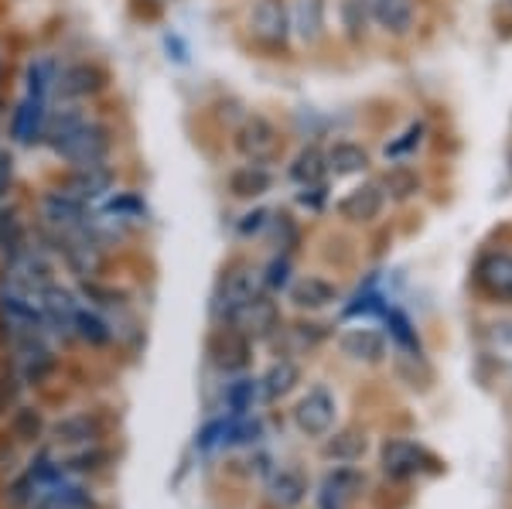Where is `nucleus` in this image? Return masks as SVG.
Returning a JSON list of instances; mask_svg holds the SVG:
<instances>
[{
  "label": "nucleus",
  "instance_id": "nucleus-1",
  "mask_svg": "<svg viewBox=\"0 0 512 509\" xmlns=\"http://www.w3.org/2000/svg\"><path fill=\"white\" fill-rule=\"evenodd\" d=\"M41 147H45L62 168L106 164L117 154V127L106 117H99L89 103L52 100Z\"/></svg>",
  "mask_w": 512,
  "mask_h": 509
},
{
  "label": "nucleus",
  "instance_id": "nucleus-2",
  "mask_svg": "<svg viewBox=\"0 0 512 509\" xmlns=\"http://www.w3.org/2000/svg\"><path fill=\"white\" fill-rule=\"evenodd\" d=\"M113 86V72L99 59H62L59 76H55V100L62 103H89L103 100Z\"/></svg>",
  "mask_w": 512,
  "mask_h": 509
},
{
  "label": "nucleus",
  "instance_id": "nucleus-3",
  "mask_svg": "<svg viewBox=\"0 0 512 509\" xmlns=\"http://www.w3.org/2000/svg\"><path fill=\"white\" fill-rule=\"evenodd\" d=\"M260 291H263L260 267H253L250 260H229V264L222 267L216 287H212V305H209L212 322L226 325L229 318Z\"/></svg>",
  "mask_w": 512,
  "mask_h": 509
},
{
  "label": "nucleus",
  "instance_id": "nucleus-4",
  "mask_svg": "<svg viewBox=\"0 0 512 509\" xmlns=\"http://www.w3.org/2000/svg\"><path fill=\"white\" fill-rule=\"evenodd\" d=\"M233 151L250 164H274L284 158V130L263 113H246L233 127Z\"/></svg>",
  "mask_w": 512,
  "mask_h": 509
},
{
  "label": "nucleus",
  "instance_id": "nucleus-5",
  "mask_svg": "<svg viewBox=\"0 0 512 509\" xmlns=\"http://www.w3.org/2000/svg\"><path fill=\"white\" fill-rule=\"evenodd\" d=\"M89 209L93 205L79 202L76 195H69L65 188L59 185H48L38 192L35 199V229H41V233L48 236H59V233H72V229H82L89 219Z\"/></svg>",
  "mask_w": 512,
  "mask_h": 509
},
{
  "label": "nucleus",
  "instance_id": "nucleus-6",
  "mask_svg": "<svg viewBox=\"0 0 512 509\" xmlns=\"http://www.w3.org/2000/svg\"><path fill=\"white\" fill-rule=\"evenodd\" d=\"M246 35L260 52L280 55L291 45V4L287 0H256L246 14Z\"/></svg>",
  "mask_w": 512,
  "mask_h": 509
},
{
  "label": "nucleus",
  "instance_id": "nucleus-7",
  "mask_svg": "<svg viewBox=\"0 0 512 509\" xmlns=\"http://www.w3.org/2000/svg\"><path fill=\"white\" fill-rule=\"evenodd\" d=\"M48 110H52V100H35V96H18L11 106H7L4 117V137L11 147H21V151H31V147H41V137H45V123H48Z\"/></svg>",
  "mask_w": 512,
  "mask_h": 509
},
{
  "label": "nucleus",
  "instance_id": "nucleus-8",
  "mask_svg": "<svg viewBox=\"0 0 512 509\" xmlns=\"http://www.w3.org/2000/svg\"><path fill=\"white\" fill-rule=\"evenodd\" d=\"M7 346H11V352H14V373H18V380L31 383V387L45 383L48 376L55 373V366H59L55 349H52V342H48L45 332L18 335V339H11Z\"/></svg>",
  "mask_w": 512,
  "mask_h": 509
},
{
  "label": "nucleus",
  "instance_id": "nucleus-9",
  "mask_svg": "<svg viewBox=\"0 0 512 509\" xmlns=\"http://www.w3.org/2000/svg\"><path fill=\"white\" fill-rule=\"evenodd\" d=\"M55 185L65 188L69 195H76L79 202L99 205L113 188L120 185V168L113 161L106 164H86V168H62Z\"/></svg>",
  "mask_w": 512,
  "mask_h": 509
},
{
  "label": "nucleus",
  "instance_id": "nucleus-10",
  "mask_svg": "<svg viewBox=\"0 0 512 509\" xmlns=\"http://www.w3.org/2000/svg\"><path fill=\"white\" fill-rule=\"evenodd\" d=\"M379 465H383L386 479H393V482H407V479H417V475H437L444 469L424 445L403 441V438L386 441L383 455H379Z\"/></svg>",
  "mask_w": 512,
  "mask_h": 509
},
{
  "label": "nucleus",
  "instance_id": "nucleus-11",
  "mask_svg": "<svg viewBox=\"0 0 512 509\" xmlns=\"http://www.w3.org/2000/svg\"><path fill=\"white\" fill-rule=\"evenodd\" d=\"M205 352H209V363L216 366L222 376H239L253 363V342L246 339V335H239L233 325H216Z\"/></svg>",
  "mask_w": 512,
  "mask_h": 509
},
{
  "label": "nucleus",
  "instance_id": "nucleus-12",
  "mask_svg": "<svg viewBox=\"0 0 512 509\" xmlns=\"http://www.w3.org/2000/svg\"><path fill=\"white\" fill-rule=\"evenodd\" d=\"M226 325H233L236 332L246 335L250 342H270L277 328L284 325V318H280V305H277V301L270 298L267 291H260L256 298L246 301V305L239 308Z\"/></svg>",
  "mask_w": 512,
  "mask_h": 509
},
{
  "label": "nucleus",
  "instance_id": "nucleus-13",
  "mask_svg": "<svg viewBox=\"0 0 512 509\" xmlns=\"http://www.w3.org/2000/svg\"><path fill=\"white\" fill-rule=\"evenodd\" d=\"M335 414H338V400L332 397V390L311 387L297 400L294 424H297V431L308 434V438H325V434H332L335 428Z\"/></svg>",
  "mask_w": 512,
  "mask_h": 509
},
{
  "label": "nucleus",
  "instance_id": "nucleus-14",
  "mask_svg": "<svg viewBox=\"0 0 512 509\" xmlns=\"http://www.w3.org/2000/svg\"><path fill=\"white\" fill-rule=\"evenodd\" d=\"M38 308H41V322H45V332L55 335V339L69 342L72 339V325H76V315H79V308H82L79 294L55 281L38 298Z\"/></svg>",
  "mask_w": 512,
  "mask_h": 509
},
{
  "label": "nucleus",
  "instance_id": "nucleus-15",
  "mask_svg": "<svg viewBox=\"0 0 512 509\" xmlns=\"http://www.w3.org/2000/svg\"><path fill=\"white\" fill-rule=\"evenodd\" d=\"M383 209H386V192H383V185H379L376 178H373V182L355 185L349 195H342V199L335 202L338 219H345V223H352V226L376 223V219L383 216Z\"/></svg>",
  "mask_w": 512,
  "mask_h": 509
},
{
  "label": "nucleus",
  "instance_id": "nucleus-16",
  "mask_svg": "<svg viewBox=\"0 0 512 509\" xmlns=\"http://www.w3.org/2000/svg\"><path fill=\"white\" fill-rule=\"evenodd\" d=\"M93 209H99L103 216H110V219H117L120 226L134 229V233L151 223V205H147V199H144V192H140V188L117 185L103 202L93 205Z\"/></svg>",
  "mask_w": 512,
  "mask_h": 509
},
{
  "label": "nucleus",
  "instance_id": "nucleus-17",
  "mask_svg": "<svg viewBox=\"0 0 512 509\" xmlns=\"http://www.w3.org/2000/svg\"><path fill=\"white\" fill-rule=\"evenodd\" d=\"M475 284L495 305H512V253H485L475 264Z\"/></svg>",
  "mask_w": 512,
  "mask_h": 509
},
{
  "label": "nucleus",
  "instance_id": "nucleus-18",
  "mask_svg": "<svg viewBox=\"0 0 512 509\" xmlns=\"http://www.w3.org/2000/svg\"><path fill=\"white\" fill-rule=\"evenodd\" d=\"M274 182H277V175L270 164L243 161L226 175V192L239 202H260L267 192H274Z\"/></svg>",
  "mask_w": 512,
  "mask_h": 509
},
{
  "label": "nucleus",
  "instance_id": "nucleus-19",
  "mask_svg": "<svg viewBox=\"0 0 512 509\" xmlns=\"http://www.w3.org/2000/svg\"><path fill=\"white\" fill-rule=\"evenodd\" d=\"M366 11L369 21L390 38H407L417 24V0H366Z\"/></svg>",
  "mask_w": 512,
  "mask_h": 509
},
{
  "label": "nucleus",
  "instance_id": "nucleus-20",
  "mask_svg": "<svg viewBox=\"0 0 512 509\" xmlns=\"http://www.w3.org/2000/svg\"><path fill=\"white\" fill-rule=\"evenodd\" d=\"M338 352H342L345 359H352V363H366V366H376L386 359V352H390V342H386L383 332H376V328H349V332L338 335Z\"/></svg>",
  "mask_w": 512,
  "mask_h": 509
},
{
  "label": "nucleus",
  "instance_id": "nucleus-21",
  "mask_svg": "<svg viewBox=\"0 0 512 509\" xmlns=\"http://www.w3.org/2000/svg\"><path fill=\"white\" fill-rule=\"evenodd\" d=\"M328 35V0H294L291 4V38L315 48Z\"/></svg>",
  "mask_w": 512,
  "mask_h": 509
},
{
  "label": "nucleus",
  "instance_id": "nucleus-22",
  "mask_svg": "<svg viewBox=\"0 0 512 509\" xmlns=\"http://www.w3.org/2000/svg\"><path fill=\"white\" fill-rule=\"evenodd\" d=\"M287 298H291V305L297 311H321L338 301V287L318 274H304V277H297V281H291Z\"/></svg>",
  "mask_w": 512,
  "mask_h": 509
},
{
  "label": "nucleus",
  "instance_id": "nucleus-23",
  "mask_svg": "<svg viewBox=\"0 0 512 509\" xmlns=\"http://www.w3.org/2000/svg\"><path fill=\"white\" fill-rule=\"evenodd\" d=\"M59 55H31L21 72V93L35 100H55V76H59Z\"/></svg>",
  "mask_w": 512,
  "mask_h": 509
},
{
  "label": "nucleus",
  "instance_id": "nucleus-24",
  "mask_svg": "<svg viewBox=\"0 0 512 509\" xmlns=\"http://www.w3.org/2000/svg\"><path fill=\"white\" fill-rule=\"evenodd\" d=\"M325 164H328V175L332 178H355V175H366L373 158H369V151L362 144L335 141L325 151Z\"/></svg>",
  "mask_w": 512,
  "mask_h": 509
},
{
  "label": "nucleus",
  "instance_id": "nucleus-25",
  "mask_svg": "<svg viewBox=\"0 0 512 509\" xmlns=\"http://www.w3.org/2000/svg\"><path fill=\"white\" fill-rule=\"evenodd\" d=\"M308 496V479L297 469H280L270 475L267 482V499L274 509H297Z\"/></svg>",
  "mask_w": 512,
  "mask_h": 509
},
{
  "label": "nucleus",
  "instance_id": "nucleus-26",
  "mask_svg": "<svg viewBox=\"0 0 512 509\" xmlns=\"http://www.w3.org/2000/svg\"><path fill=\"white\" fill-rule=\"evenodd\" d=\"M72 339L86 342L89 349H106L117 335H113V322L110 315H103V311L82 305L79 315H76V325H72Z\"/></svg>",
  "mask_w": 512,
  "mask_h": 509
},
{
  "label": "nucleus",
  "instance_id": "nucleus-27",
  "mask_svg": "<svg viewBox=\"0 0 512 509\" xmlns=\"http://www.w3.org/2000/svg\"><path fill=\"white\" fill-rule=\"evenodd\" d=\"M287 178L301 188V185H318L328 182V164H325V151L318 144H304L301 151L294 154L291 164H287Z\"/></svg>",
  "mask_w": 512,
  "mask_h": 509
},
{
  "label": "nucleus",
  "instance_id": "nucleus-28",
  "mask_svg": "<svg viewBox=\"0 0 512 509\" xmlns=\"http://www.w3.org/2000/svg\"><path fill=\"white\" fill-rule=\"evenodd\" d=\"M297 383H301V366H297L291 356H280L277 363H270L267 373L260 376V397L280 400V397H287Z\"/></svg>",
  "mask_w": 512,
  "mask_h": 509
},
{
  "label": "nucleus",
  "instance_id": "nucleus-29",
  "mask_svg": "<svg viewBox=\"0 0 512 509\" xmlns=\"http://www.w3.org/2000/svg\"><path fill=\"white\" fill-rule=\"evenodd\" d=\"M325 335H328L325 325H280L270 342H277L284 349V356H301V352L318 349L325 342Z\"/></svg>",
  "mask_w": 512,
  "mask_h": 509
},
{
  "label": "nucleus",
  "instance_id": "nucleus-30",
  "mask_svg": "<svg viewBox=\"0 0 512 509\" xmlns=\"http://www.w3.org/2000/svg\"><path fill=\"white\" fill-rule=\"evenodd\" d=\"M386 332H390V342L396 346V356H410V359H424V346H420V335L414 322L403 315L400 308H386Z\"/></svg>",
  "mask_w": 512,
  "mask_h": 509
},
{
  "label": "nucleus",
  "instance_id": "nucleus-31",
  "mask_svg": "<svg viewBox=\"0 0 512 509\" xmlns=\"http://www.w3.org/2000/svg\"><path fill=\"white\" fill-rule=\"evenodd\" d=\"M376 182L383 185L386 199H396V202H407L420 192V175L410 168V164H393V168H386Z\"/></svg>",
  "mask_w": 512,
  "mask_h": 509
},
{
  "label": "nucleus",
  "instance_id": "nucleus-32",
  "mask_svg": "<svg viewBox=\"0 0 512 509\" xmlns=\"http://www.w3.org/2000/svg\"><path fill=\"white\" fill-rule=\"evenodd\" d=\"M99 434H103V424L93 414H72L55 424V438L65 445H93Z\"/></svg>",
  "mask_w": 512,
  "mask_h": 509
},
{
  "label": "nucleus",
  "instance_id": "nucleus-33",
  "mask_svg": "<svg viewBox=\"0 0 512 509\" xmlns=\"http://www.w3.org/2000/svg\"><path fill=\"white\" fill-rule=\"evenodd\" d=\"M359 486V475L352 469H338L325 479V486L318 492V506L321 509H345V499L352 496V489Z\"/></svg>",
  "mask_w": 512,
  "mask_h": 509
},
{
  "label": "nucleus",
  "instance_id": "nucleus-34",
  "mask_svg": "<svg viewBox=\"0 0 512 509\" xmlns=\"http://www.w3.org/2000/svg\"><path fill=\"white\" fill-rule=\"evenodd\" d=\"M325 458H332V462L338 465H352V462H359L362 455H366V434H359V431H338L335 438H328L325 441Z\"/></svg>",
  "mask_w": 512,
  "mask_h": 509
},
{
  "label": "nucleus",
  "instance_id": "nucleus-35",
  "mask_svg": "<svg viewBox=\"0 0 512 509\" xmlns=\"http://www.w3.org/2000/svg\"><path fill=\"white\" fill-rule=\"evenodd\" d=\"M256 397H260V380H250V376L239 373L236 380L226 387V410H229V417H250Z\"/></svg>",
  "mask_w": 512,
  "mask_h": 509
},
{
  "label": "nucleus",
  "instance_id": "nucleus-36",
  "mask_svg": "<svg viewBox=\"0 0 512 509\" xmlns=\"http://www.w3.org/2000/svg\"><path fill=\"white\" fill-rule=\"evenodd\" d=\"M263 236H270L277 246V253H294L301 243V226L291 212H270V223L263 229Z\"/></svg>",
  "mask_w": 512,
  "mask_h": 509
},
{
  "label": "nucleus",
  "instance_id": "nucleus-37",
  "mask_svg": "<svg viewBox=\"0 0 512 509\" xmlns=\"http://www.w3.org/2000/svg\"><path fill=\"white\" fill-rule=\"evenodd\" d=\"M338 18H342V28H345V38L349 41H366L369 35V11H366V0H342L338 4Z\"/></svg>",
  "mask_w": 512,
  "mask_h": 509
},
{
  "label": "nucleus",
  "instance_id": "nucleus-38",
  "mask_svg": "<svg viewBox=\"0 0 512 509\" xmlns=\"http://www.w3.org/2000/svg\"><path fill=\"white\" fill-rule=\"evenodd\" d=\"M291 274H294V257H291V253H274V260L260 270L263 291H267V294L287 291V287H291Z\"/></svg>",
  "mask_w": 512,
  "mask_h": 509
},
{
  "label": "nucleus",
  "instance_id": "nucleus-39",
  "mask_svg": "<svg viewBox=\"0 0 512 509\" xmlns=\"http://www.w3.org/2000/svg\"><path fill=\"white\" fill-rule=\"evenodd\" d=\"M386 308H390V305H386V298L376 291L373 284H369V287H359V294H355L349 305L342 308V318H355V315H383Z\"/></svg>",
  "mask_w": 512,
  "mask_h": 509
},
{
  "label": "nucleus",
  "instance_id": "nucleus-40",
  "mask_svg": "<svg viewBox=\"0 0 512 509\" xmlns=\"http://www.w3.org/2000/svg\"><path fill=\"white\" fill-rule=\"evenodd\" d=\"M424 134H427V127H424V123H410V127L407 130H403V134H400V141H390V144H386V161H400V158H407V154H414L417 151V147L420 144H424Z\"/></svg>",
  "mask_w": 512,
  "mask_h": 509
},
{
  "label": "nucleus",
  "instance_id": "nucleus-41",
  "mask_svg": "<svg viewBox=\"0 0 512 509\" xmlns=\"http://www.w3.org/2000/svg\"><path fill=\"white\" fill-rule=\"evenodd\" d=\"M161 52H164V59H168L171 65H192V45H188V38L181 35V31H175V28H168L161 35Z\"/></svg>",
  "mask_w": 512,
  "mask_h": 509
},
{
  "label": "nucleus",
  "instance_id": "nucleus-42",
  "mask_svg": "<svg viewBox=\"0 0 512 509\" xmlns=\"http://www.w3.org/2000/svg\"><path fill=\"white\" fill-rule=\"evenodd\" d=\"M41 414L35 407H18L14 410V417H11V431H14V438L18 441H35L38 434H41Z\"/></svg>",
  "mask_w": 512,
  "mask_h": 509
},
{
  "label": "nucleus",
  "instance_id": "nucleus-43",
  "mask_svg": "<svg viewBox=\"0 0 512 509\" xmlns=\"http://www.w3.org/2000/svg\"><path fill=\"white\" fill-rule=\"evenodd\" d=\"M267 223H270V209H263V205H253L250 212H243V216L236 219V236H239V240H253V236H263Z\"/></svg>",
  "mask_w": 512,
  "mask_h": 509
},
{
  "label": "nucleus",
  "instance_id": "nucleus-44",
  "mask_svg": "<svg viewBox=\"0 0 512 509\" xmlns=\"http://www.w3.org/2000/svg\"><path fill=\"white\" fill-rule=\"evenodd\" d=\"M14 185H18V161H14L11 147H0V202L14 199Z\"/></svg>",
  "mask_w": 512,
  "mask_h": 509
},
{
  "label": "nucleus",
  "instance_id": "nucleus-45",
  "mask_svg": "<svg viewBox=\"0 0 512 509\" xmlns=\"http://www.w3.org/2000/svg\"><path fill=\"white\" fill-rule=\"evenodd\" d=\"M229 421L233 417H216V421H209L202 431H198V448L202 451H209V448H216V445H226V438H229Z\"/></svg>",
  "mask_w": 512,
  "mask_h": 509
},
{
  "label": "nucleus",
  "instance_id": "nucleus-46",
  "mask_svg": "<svg viewBox=\"0 0 512 509\" xmlns=\"http://www.w3.org/2000/svg\"><path fill=\"white\" fill-rule=\"evenodd\" d=\"M297 205L308 212H321L328 205V182H318V185H301L297 192Z\"/></svg>",
  "mask_w": 512,
  "mask_h": 509
},
{
  "label": "nucleus",
  "instance_id": "nucleus-47",
  "mask_svg": "<svg viewBox=\"0 0 512 509\" xmlns=\"http://www.w3.org/2000/svg\"><path fill=\"white\" fill-rule=\"evenodd\" d=\"M18 387H21L18 373L14 369H0V417L18 404Z\"/></svg>",
  "mask_w": 512,
  "mask_h": 509
},
{
  "label": "nucleus",
  "instance_id": "nucleus-48",
  "mask_svg": "<svg viewBox=\"0 0 512 509\" xmlns=\"http://www.w3.org/2000/svg\"><path fill=\"white\" fill-rule=\"evenodd\" d=\"M4 79H7V62H4V55H0V89H4Z\"/></svg>",
  "mask_w": 512,
  "mask_h": 509
}]
</instances>
